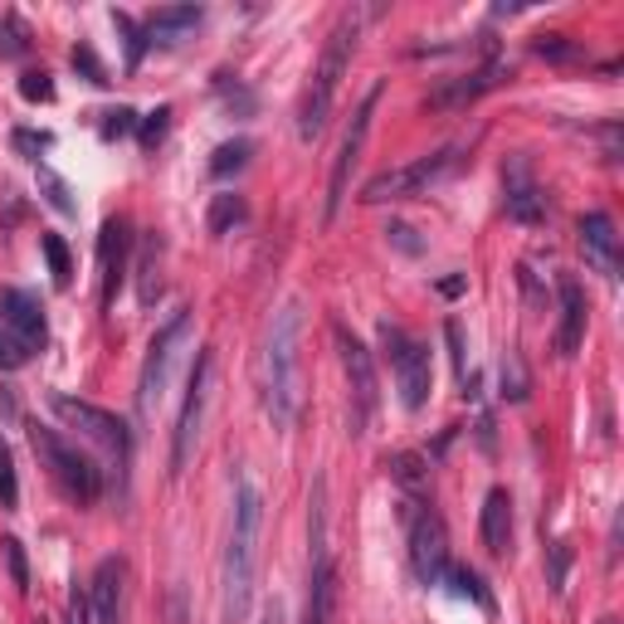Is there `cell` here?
Listing matches in <instances>:
<instances>
[{"instance_id": "cell-1", "label": "cell", "mask_w": 624, "mask_h": 624, "mask_svg": "<svg viewBox=\"0 0 624 624\" xmlns=\"http://www.w3.org/2000/svg\"><path fill=\"white\" fill-rule=\"evenodd\" d=\"M303 405V308L284 303L264 337V410L278 430L298 420Z\"/></svg>"}, {"instance_id": "cell-2", "label": "cell", "mask_w": 624, "mask_h": 624, "mask_svg": "<svg viewBox=\"0 0 624 624\" xmlns=\"http://www.w3.org/2000/svg\"><path fill=\"white\" fill-rule=\"evenodd\" d=\"M357 34H361V15L357 10H341L337 25L327 30V44L317 54V68L308 78L298 98V142H317L327 133V117L337 108V88H341V74L351 68V54H357Z\"/></svg>"}, {"instance_id": "cell-3", "label": "cell", "mask_w": 624, "mask_h": 624, "mask_svg": "<svg viewBox=\"0 0 624 624\" xmlns=\"http://www.w3.org/2000/svg\"><path fill=\"white\" fill-rule=\"evenodd\" d=\"M258 522H264V498L250 478L234 483V522L225 547V624H244L254 595V567H258Z\"/></svg>"}, {"instance_id": "cell-4", "label": "cell", "mask_w": 624, "mask_h": 624, "mask_svg": "<svg viewBox=\"0 0 624 624\" xmlns=\"http://www.w3.org/2000/svg\"><path fill=\"white\" fill-rule=\"evenodd\" d=\"M50 327L30 288H0V371H20L34 351H44Z\"/></svg>"}, {"instance_id": "cell-5", "label": "cell", "mask_w": 624, "mask_h": 624, "mask_svg": "<svg viewBox=\"0 0 624 624\" xmlns=\"http://www.w3.org/2000/svg\"><path fill=\"white\" fill-rule=\"evenodd\" d=\"M376 337H381V351H385V361H391L400 405H405V410H425V400L434 391V367H430L425 341H415L400 322H381V327H376Z\"/></svg>"}, {"instance_id": "cell-6", "label": "cell", "mask_w": 624, "mask_h": 624, "mask_svg": "<svg viewBox=\"0 0 624 624\" xmlns=\"http://www.w3.org/2000/svg\"><path fill=\"white\" fill-rule=\"evenodd\" d=\"M337 620V567L327 551V483L313 493V557H308V600H303V624Z\"/></svg>"}, {"instance_id": "cell-7", "label": "cell", "mask_w": 624, "mask_h": 624, "mask_svg": "<svg viewBox=\"0 0 624 624\" xmlns=\"http://www.w3.org/2000/svg\"><path fill=\"white\" fill-rule=\"evenodd\" d=\"M30 444H34V454H40V464L50 468V478L59 483V493H64V498H74V503H93V498L103 493L98 468H93L88 458L78 454L74 444H68L59 430L30 425Z\"/></svg>"}, {"instance_id": "cell-8", "label": "cell", "mask_w": 624, "mask_h": 624, "mask_svg": "<svg viewBox=\"0 0 624 624\" xmlns=\"http://www.w3.org/2000/svg\"><path fill=\"white\" fill-rule=\"evenodd\" d=\"M405 537H410V571L420 585H444L450 571V532H444V517L430 503H410L405 498Z\"/></svg>"}, {"instance_id": "cell-9", "label": "cell", "mask_w": 624, "mask_h": 624, "mask_svg": "<svg viewBox=\"0 0 624 624\" xmlns=\"http://www.w3.org/2000/svg\"><path fill=\"white\" fill-rule=\"evenodd\" d=\"M337 351H341V371H347V395H351V434H367V425L381 410V381H376V357L361 337H351L347 327H332Z\"/></svg>"}, {"instance_id": "cell-10", "label": "cell", "mask_w": 624, "mask_h": 624, "mask_svg": "<svg viewBox=\"0 0 624 624\" xmlns=\"http://www.w3.org/2000/svg\"><path fill=\"white\" fill-rule=\"evenodd\" d=\"M458 167V147H440L430 151V157L410 161V167H395V171H381L367 181V191H361V200L367 205H385V200H410V195H425L430 186H440L444 176H450Z\"/></svg>"}, {"instance_id": "cell-11", "label": "cell", "mask_w": 624, "mask_h": 624, "mask_svg": "<svg viewBox=\"0 0 624 624\" xmlns=\"http://www.w3.org/2000/svg\"><path fill=\"white\" fill-rule=\"evenodd\" d=\"M54 415L64 420L68 430L84 434V440H93L98 450H108L117 464L127 468V458H133V430H127L113 410L88 405V400H74V395H54Z\"/></svg>"}, {"instance_id": "cell-12", "label": "cell", "mask_w": 624, "mask_h": 624, "mask_svg": "<svg viewBox=\"0 0 624 624\" xmlns=\"http://www.w3.org/2000/svg\"><path fill=\"white\" fill-rule=\"evenodd\" d=\"M186 332H191V308H176L167 322H161V332L151 337L147 347V361H142V376H137V415H151V405H157L161 385H167V371H171V357L176 347L186 341Z\"/></svg>"}, {"instance_id": "cell-13", "label": "cell", "mask_w": 624, "mask_h": 624, "mask_svg": "<svg viewBox=\"0 0 624 624\" xmlns=\"http://www.w3.org/2000/svg\"><path fill=\"white\" fill-rule=\"evenodd\" d=\"M376 103H381V88H371L367 98H361V108L351 113V127H347V137H341V151H337V161H332V181H327V205H322L327 220H337L341 200H347V181H351V167L361 161V147H367Z\"/></svg>"}, {"instance_id": "cell-14", "label": "cell", "mask_w": 624, "mask_h": 624, "mask_svg": "<svg viewBox=\"0 0 624 624\" xmlns=\"http://www.w3.org/2000/svg\"><path fill=\"white\" fill-rule=\"evenodd\" d=\"M205 395H210V351H200L191 376H186V400L181 415H176V440H171V474H181L191 464L195 434H200V415H205Z\"/></svg>"}, {"instance_id": "cell-15", "label": "cell", "mask_w": 624, "mask_h": 624, "mask_svg": "<svg viewBox=\"0 0 624 624\" xmlns=\"http://www.w3.org/2000/svg\"><path fill=\"white\" fill-rule=\"evenodd\" d=\"M133 268V234H127V220L123 215H108L98 230V278H103V308L117 303V284L127 278Z\"/></svg>"}, {"instance_id": "cell-16", "label": "cell", "mask_w": 624, "mask_h": 624, "mask_svg": "<svg viewBox=\"0 0 624 624\" xmlns=\"http://www.w3.org/2000/svg\"><path fill=\"white\" fill-rule=\"evenodd\" d=\"M581 254H585V264H591L595 274L610 278V284L620 278V230H615V220H610L605 210L581 215Z\"/></svg>"}, {"instance_id": "cell-17", "label": "cell", "mask_w": 624, "mask_h": 624, "mask_svg": "<svg viewBox=\"0 0 624 624\" xmlns=\"http://www.w3.org/2000/svg\"><path fill=\"white\" fill-rule=\"evenodd\" d=\"M503 181H508V220L517 225H541L547 220V195H541V186L532 181V167H527V157H508V167H503Z\"/></svg>"}, {"instance_id": "cell-18", "label": "cell", "mask_w": 624, "mask_h": 624, "mask_svg": "<svg viewBox=\"0 0 624 624\" xmlns=\"http://www.w3.org/2000/svg\"><path fill=\"white\" fill-rule=\"evenodd\" d=\"M123 585H127V561H123V557L98 561V571H93V585H88L93 624H117V620H123Z\"/></svg>"}, {"instance_id": "cell-19", "label": "cell", "mask_w": 624, "mask_h": 624, "mask_svg": "<svg viewBox=\"0 0 624 624\" xmlns=\"http://www.w3.org/2000/svg\"><path fill=\"white\" fill-rule=\"evenodd\" d=\"M561 293V322H557V357H575L585 341V288L575 278H561L557 284Z\"/></svg>"}, {"instance_id": "cell-20", "label": "cell", "mask_w": 624, "mask_h": 624, "mask_svg": "<svg viewBox=\"0 0 624 624\" xmlns=\"http://www.w3.org/2000/svg\"><path fill=\"white\" fill-rule=\"evenodd\" d=\"M483 547H488V557H508L512 551V493L508 488H493L488 498H483Z\"/></svg>"}, {"instance_id": "cell-21", "label": "cell", "mask_w": 624, "mask_h": 624, "mask_svg": "<svg viewBox=\"0 0 624 624\" xmlns=\"http://www.w3.org/2000/svg\"><path fill=\"white\" fill-rule=\"evenodd\" d=\"M503 74H508V68L493 59V64H483V68H474V74H464V78H454V84H444L440 93H430V103H434V108H464V103H474L478 93L498 88Z\"/></svg>"}, {"instance_id": "cell-22", "label": "cell", "mask_w": 624, "mask_h": 624, "mask_svg": "<svg viewBox=\"0 0 624 624\" xmlns=\"http://www.w3.org/2000/svg\"><path fill=\"white\" fill-rule=\"evenodd\" d=\"M200 20H205L200 6H161L157 15H147V40L151 44H176V40H186Z\"/></svg>"}, {"instance_id": "cell-23", "label": "cell", "mask_w": 624, "mask_h": 624, "mask_svg": "<svg viewBox=\"0 0 624 624\" xmlns=\"http://www.w3.org/2000/svg\"><path fill=\"white\" fill-rule=\"evenodd\" d=\"M391 478L405 488V498L410 503H425V488H430V468H425V458L420 454H391Z\"/></svg>"}, {"instance_id": "cell-24", "label": "cell", "mask_w": 624, "mask_h": 624, "mask_svg": "<svg viewBox=\"0 0 624 624\" xmlns=\"http://www.w3.org/2000/svg\"><path fill=\"white\" fill-rule=\"evenodd\" d=\"M250 157H254V142H250V137L220 142V147H215V157H210V176H215V181H230L234 171L250 167Z\"/></svg>"}, {"instance_id": "cell-25", "label": "cell", "mask_w": 624, "mask_h": 624, "mask_svg": "<svg viewBox=\"0 0 624 624\" xmlns=\"http://www.w3.org/2000/svg\"><path fill=\"white\" fill-rule=\"evenodd\" d=\"M157 264H161V240H157V230H151L147 244H142V258H137V274H142V284H137V298H142V308H151V303H157V293H161Z\"/></svg>"}, {"instance_id": "cell-26", "label": "cell", "mask_w": 624, "mask_h": 624, "mask_svg": "<svg viewBox=\"0 0 624 624\" xmlns=\"http://www.w3.org/2000/svg\"><path fill=\"white\" fill-rule=\"evenodd\" d=\"M240 220H244V200L215 195V205H210V234H230V225H240Z\"/></svg>"}, {"instance_id": "cell-27", "label": "cell", "mask_w": 624, "mask_h": 624, "mask_svg": "<svg viewBox=\"0 0 624 624\" xmlns=\"http://www.w3.org/2000/svg\"><path fill=\"white\" fill-rule=\"evenodd\" d=\"M44 258H50V274H54V284L59 288H68L74 284V264H68V250H64V240L59 234H44Z\"/></svg>"}, {"instance_id": "cell-28", "label": "cell", "mask_w": 624, "mask_h": 624, "mask_svg": "<svg viewBox=\"0 0 624 624\" xmlns=\"http://www.w3.org/2000/svg\"><path fill=\"white\" fill-rule=\"evenodd\" d=\"M113 25L127 34V68H137V64H142V50L151 44V40H147V30H137V20L127 15V10H113Z\"/></svg>"}, {"instance_id": "cell-29", "label": "cell", "mask_w": 624, "mask_h": 624, "mask_svg": "<svg viewBox=\"0 0 624 624\" xmlns=\"http://www.w3.org/2000/svg\"><path fill=\"white\" fill-rule=\"evenodd\" d=\"M532 54L561 59V64H567V59H585V50H581L575 40H567V34H537V40H532Z\"/></svg>"}, {"instance_id": "cell-30", "label": "cell", "mask_w": 624, "mask_h": 624, "mask_svg": "<svg viewBox=\"0 0 624 624\" xmlns=\"http://www.w3.org/2000/svg\"><path fill=\"white\" fill-rule=\"evenodd\" d=\"M444 581L454 585V595H464V600H478V605H488V591H483L478 571H468V567H454V561H450V571H444Z\"/></svg>"}, {"instance_id": "cell-31", "label": "cell", "mask_w": 624, "mask_h": 624, "mask_svg": "<svg viewBox=\"0 0 624 624\" xmlns=\"http://www.w3.org/2000/svg\"><path fill=\"white\" fill-rule=\"evenodd\" d=\"M20 503V483H15V464H10V444L0 440V508H15Z\"/></svg>"}, {"instance_id": "cell-32", "label": "cell", "mask_w": 624, "mask_h": 624, "mask_svg": "<svg viewBox=\"0 0 624 624\" xmlns=\"http://www.w3.org/2000/svg\"><path fill=\"white\" fill-rule=\"evenodd\" d=\"M6 547V561H10V581H15V591H30V561H25V547H20L15 537L0 541Z\"/></svg>"}, {"instance_id": "cell-33", "label": "cell", "mask_w": 624, "mask_h": 624, "mask_svg": "<svg viewBox=\"0 0 624 624\" xmlns=\"http://www.w3.org/2000/svg\"><path fill=\"white\" fill-rule=\"evenodd\" d=\"M20 98H30V103H54V78L44 74V68H40V74L30 68V74L20 78Z\"/></svg>"}, {"instance_id": "cell-34", "label": "cell", "mask_w": 624, "mask_h": 624, "mask_svg": "<svg viewBox=\"0 0 624 624\" xmlns=\"http://www.w3.org/2000/svg\"><path fill=\"white\" fill-rule=\"evenodd\" d=\"M40 186L50 191V205L59 210V215H74V200H68V186L59 181V176H54L50 167H40Z\"/></svg>"}, {"instance_id": "cell-35", "label": "cell", "mask_w": 624, "mask_h": 624, "mask_svg": "<svg viewBox=\"0 0 624 624\" xmlns=\"http://www.w3.org/2000/svg\"><path fill=\"white\" fill-rule=\"evenodd\" d=\"M503 395L527 400V371H522V361H517V357L503 361Z\"/></svg>"}, {"instance_id": "cell-36", "label": "cell", "mask_w": 624, "mask_h": 624, "mask_svg": "<svg viewBox=\"0 0 624 624\" xmlns=\"http://www.w3.org/2000/svg\"><path fill=\"white\" fill-rule=\"evenodd\" d=\"M167 123H171V108H157L142 117V147H157L167 137Z\"/></svg>"}, {"instance_id": "cell-37", "label": "cell", "mask_w": 624, "mask_h": 624, "mask_svg": "<svg viewBox=\"0 0 624 624\" xmlns=\"http://www.w3.org/2000/svg\"><path fill=\"white\" fill-rule=\"evenodd\" d=\"M74 68H84V74L93 78V84H108V74H103V64H98V59H93V50H88V44H78V50H74Z\"/></svg>"}, {"instance_id": "cell-38", "label": "cell", "mask_w": 624, "mask_h": 624, "mask_svg": "<svg viewBox=\"0 0 624 624\" xmlns=\"http://www.w3.org/2000/svg\"><path fill=\"white\" fill-rule=\"evenodd\" d=\"M133 127H137V113L117 108V113H108V123H103V137H123V133H133Z\"/></svg>"}, {"instance_id": "cell-39", "label": "cell", "mask_w": 624, "mask_h": 624, "mask_svg": "<svg viewBox=\"0 0 624 624\" xmlns=\"http://www.w3.org/2000/svg\"><path fill=\"white\" fill-rule=\"evenodd\" d=\"M10 142H15V151H25V157H40V151H50V137H44V133H15Z\"/></svg>"}, {"instance_id": "cell-40", "label": "cell", "mask_w": 624, "mask_h": 624, "mask_svg": "<svg viewBox=\"0 0 624 624\" xmlns=\"http://www.w3.org/2000/svg\"><path fill=\"white\" fill-rule=\"evenodd\" d=\"M567 561H571V551L557 541V547H551V591H561V585H567Z\"/></svg>"}, {"instance_id": "cell-41", "label": "cell", "mask_w": 624, "mask_h": 624, "mask_svg": "<svg viewBox=\"0 0 624 624\" xmlns=\"http://www.w3.org/2000/svg\"><path fill=\"white\" fill-rule=\"evenodd\" d=\"M6 30H10V40L0 44V54H20V50H25V30H20V15H6Z\"/></svg>"}, {"instance_id": "cell-42", "label": "cell", "mask_w": 624, "mask_h": 624, "mask_svg": "<svg viewBox=\"0 0 624 624\" xmlns=\"http://www.w3.org/2000/svg\"><path fill=\"white\" fill-rule=\"evenodd\" d=\"M68 624H93V610H88V591H74V600H68Z\"/></svg>"}, {"instance_id": "cell-43", "label": "cell", "mask_w": 624, "mask_h": 624, "mask_svg": "<svg viewBox=\"0 0 624 624\" xmlns=\"http://www.w3.org/2000/svg\"><path fill=\"white\" fill-rule=\"evenodd\" d=\"M258 624H284V605H278V600H268L264 615H258Z\"/></svg>"}]
</instances>
